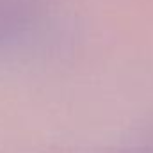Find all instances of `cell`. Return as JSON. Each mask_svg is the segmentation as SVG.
Here are the masks:
<instances>
[{
  "mask_svg": "<svg viewBox=\"0 0 153 153\" xmlns=\"http://www.w3.org/2000/svg\"><path fill=\"white\" fill-rule=\"evenodd\" d=\"M45 9L46 0H0V50L29 36Z\"/></svg>",
  "mask_w": 153,
  "mask_h": 153,
  "instance_id": "obj_1",
  "label": "cell"
}]
</instances>
